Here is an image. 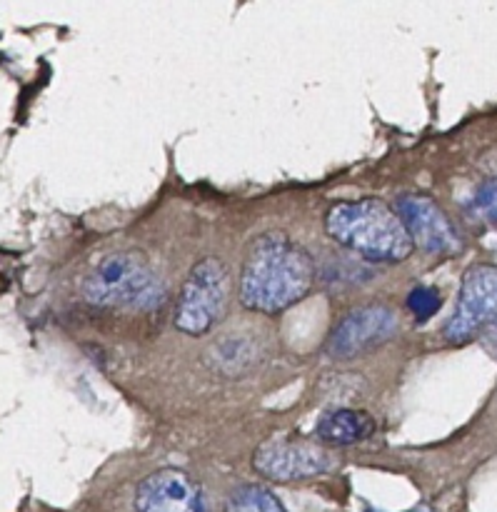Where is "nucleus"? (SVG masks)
I'll return each mask as SVG.
<instances>
[{"instance_id": "3", "label": "nucleus", "mask_w": 497, "mask_h": 512, "mask_svg": "<svg viewBox=\"0 0 497 512\" xmlns=\"http://www.w3.org/2000/svg\"><path fill=\"white\" fill-rule=\"evenodd\" d=\"M80 295L98 308L155 310L163 305L165 288L148 255L140 250H113L90 265L80 280Z\"/></svg>"}, {"instance_id": "1", "label": "nucleus", "mask_w": 497, "mask_h": 512, "mask_svg": "<svg viewBox=\"0 0 497 512\" xmlns=\"http://www.w3.org/2000/svg\"><path fill=\"white\" fill-rule=\"evenodd\" d=\"M313 285V255L285 230H268L258 235L245 253L238 298L245 310L278 315L298 305Z\"/></svg>"}, {"instance_id": "5", "label": "nucleus", "mask_w": 497, "mask_h": 512, "mask_svg": "<svg viewBox=\"0 0 497 512\" xmlns=\"http://www.w3.org/2000/svg\"><path fill=\"white\" fill-rule=\"evenodd\" d=\"M253 468L275 483L318 478L335 468V455L310 440H265L253 455Z\"/></svg>"}, {"instance_id": "11", "label": "nucleus", "mask_w": 497, "mask_h": 512, "mask_svg": "<svg viewBox=\"0 0 497 512\" xmlns=\"http://www.w3.org/2000/svg\"><path fill=\"white\" fill-rule=\"evenodd\" d=\"M230 512H288L280 505L270 490L258 488V485H248L240 488L230 500Z\"/></svg>"}, {"instance_id": "12", "label": "nucleus", "mask_w": 497, "mask_h": 512, "mask_svg": "<svg viewBox=\"0 0 497 512\" xmlns=\"http://www.w3.org/2000/svg\"><path fill=\"white\" fill-rule=\"evenodd\" d=\"M470 208L480 220L497 228V178H490L478 185V190L470 198Z\"/></svg>"}, {"instance_id": "8", "label": "nucleus", "mask_w": 497, "mask_h": 512, "mask_svg": "<svg viewBox=\"0 0 497 512\" xmlns=\"http://www.w3.org/2000/svg\"><path fill=\"white\" fill-rule=\"evenodd\" d=\"M135 512H210L203 488L185 470L160 468L135 488Z\"/></svg>"}, {"instance_id": "13", "label": "nucleus", "mask_w": 497, "mask_h": 512, "mask_svg": "<svg viewBox=\"0 0 497 512\" xmlns=\"http://www.w3.org/2000/svg\"><path fill=\"white\" fill-rule=\"evenodd\" d=\"M440 305H443V298H440V293L433 285H418V288L410 290L408 308L418 320L433 318L440 310Z\"/></svg>"}, {"instance_id": "10", "label": "nucleus", "mask_w": 497, "mask_h": 512, "mask_svg": "<svg viewBox=\"0 0 497 512\" xmlns=\"http://www.w3.org/2000/svg\"><path fill=\"white\" fill-rule=\"evenodd\" d=\"M373 430L375 423L365 410L338 408L320 420L315 435L325 445H358L368 440Z\"/></svg>"}, {"instance_id": "9", "label": "nucleus", "mask_w": 497, "mask_h": 512, "mask_svg": "<svg viewBox=\"0 0 497 512\" xmlns=\"http://www.w3.org/2000/svg\"><path fill=\"white\" fill-rule=\"evenodd\" d=\"M395 313L383 305L350 310L340 318V323L330 330L325 353L333 360H353L360 353L370 350L373 345L385 343L395 333Z\"/></svg>"}, {"instance_id": "7", "label": "nucleus", "mask_w": 497, "mask_h": 512, "mask_svg": "<svg viewBox=\"0 0 497 512\" xmlns=\"http://www.w3.org/2000/svg\"><path fill=\"white\" fill-rule=\"evenodd\" d=\"M395 213L403 220L413 245L433 255H458L463 250V238L450 223L445 210L428 195H403Z\"/></svg>"}, {"instance_id": "6", "label": "nucleus", "mask_w": 497, "mask_h": 512, "mask_svg": "<svg viewBox=\"0 0 497 512\" xmlns=\"http://www.w3.org/2000/svg\"><path fill=\"white\" fill-rule=\"evenodd\" d=\"M497 318V265H473L463 275L458 305L445 335L453 343H465L480 335Z\"/></svg>"}, {"instance_id": "14", "label": "nucleus", "mask_w": 497, "mask_h": 512, "mask_svg": "<svg viewBox=\"0 0 497 512\" xmlns=\"http://www.w3.org/2000/svg\"><path fill=\"white\" fill-rule=\"evenodd\" d=\"M480 335H483V348L497 360V318Z\"/></svg>"}, {"instance_id": "2", "label": "nucleus", "mask_w": 497, "mask_h": 512, "mask_svg": "<svg viewBox=\"0 0 497 512\" xmlns=\"http://www.w3.org/2000/svg\"><path fill=\"white\" fill-rule=\"evenodd\" d=\"M325 233L370 263H403L415 248L395 208L378 198L335 203L325 213Z\"/></svg>"}, {"instance_id": "4", "label": "nucleus", "mask_w": 497, "mask_h": 512, "mask_svg": "<svg viewBox=\"0 0 497 512\" xmlns=\"http://www.w3.org/2000/svg\"><path fill=\"white\" fill-rule=\"evenodd\" d=\"M228 308V270L218 258H203L190 268L178 303L175 328L185 335H205L220 323Z\"/></svg>"}]
</instances>
